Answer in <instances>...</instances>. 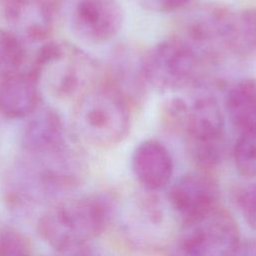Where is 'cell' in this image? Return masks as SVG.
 <instances>
[{
	"label": "cell",
	"instance_id": "cell-1",
	"mask_svg": "<svg viewBox=\"0 0 256 256\" xmlns=\"http://www.w3.org/2000/svg\"><path fill=\"white\" fill-rule=\"evenodd\" d=\"M87 174V159L72 140L50 149L21 150L7 173L4 198L13 210L28 212L66 198Z\"/></svg>",
	"mask_w": 256,
	"mask_h": 256
},
{
	"label": "cell",
	"instance_id": "cell-2",
	"mask_svg": "<svg viewBox=\"0 0 256 256\" xmlns=\"http://www.w3.org/2000/svg\"><path fill=\"white\" fill-rule=\"evenodd\" d=\"M116 211L115 197L106 192L63 198L43 211L38 233L58 253L90 254V242L107 229Z\"/></svg>",
	"mask_w": 256,
	"mask_h": 256
},
{
	"label": "cell",
	"instance_id": "cell-3",
	"mask_svg": "<svg viewBox=\"0 0 256 256\" xmlns=\"http://www.w3.org/2000/svg\"><path fill=\"white\" fill-rule=\"evenodd\" d=\"M30 71L42 91L62 100H76L101 82L103 68L84 50L64 42H49L37 52Z\"/></svg>",
	"mask_w": 256,
	"mask_h": 256
},
{
	"label": "cell",
	"instance_id": "cell-4",
	"mask_svg": "<svg viewBox=\"0 0 256 256\" xmlns=\"http://www.w3.org/2000/svg\"><path fill=\"white\" fill-rule=\"evenodd\" d=\"M72 125L78 138L96 147L121 143L131 128L130 103L103 80L75 100Z\"/></svg>",
	"mask_w": 256,
	"mask_h": 256
},
{
	"label": "cell",
	"instance_id": "cell-5",
	"mask_svg": "<svg viewBox=\"0 0 256 256\" xmlns=\"http://www.w3.org/2000/svg\"><path fill=\"white\" fill-rule=\"evenodd\" d=\"M207 64L183 37L172 36L156 43L141 57L148 87L161 93H174L194 85Z\"/></svg>",
	"mask_w": 256,
	"mask_h": 256
},
{
	"label": "cell",
	"instance_id": "cell-6",
	"mask_svg": "<svg viewBox=\"0 0 256 256\" xmlns=\"http://www.w3.org/2000/svg\"><path fill=\"white\" fill-rule=\"evenodd\" d=\"M180 135L198 170L209 172L219 165L225 153V117L215 97L204 94L188 102Z\"/></svg>",
	"mask_w": 256,
	"mask_h": 256
},
{
	"label": "cell",
	"instance_id": "cell-7",
	"mask_svg": "<svg viewBox=\"0 0 256 256\" xmlns=\"http://www.w3.org/2000/svg\"><path fill=\"white\" fill-rule=\"evenodd\" d=\"M175 239L178 254L189 256L235 255L241 241L234 216L217 205L209 211L181 223Z\"/></svg>",
	"mask_w": 256,
	"mask_h": 256
},
{
	"label": "cell",
	"instance_id": "cell-8",
	"mask_svg": "<svg viewBox=\"0 0 256 256\" xmlns=\"http://www.w3.org/2000/svg\"><path fill=\"white\" fill-rule=\"evenodd\" d=\"M167 197L170 207L184 223L219 205L220 188L209 172L198 170L178 178Z\"/></svg>",
	"mask_w": 256,
	"mask_h": 256
},
{
	"label": "cell",
	"instance_id": "cell-9",
	"mask_svg": "<svg viewBox=\"0 0 256 256\" xmlns=\"http://www.w3.org/2000/svg\"><path fill=\"white\" fill-rule=\"evenodd\" d=\"M124 20L116 0H80L71 15L75 34L90 43H104L115 37Z\"/></svg>",
	"mask_w": 256,
	"mask_h": 256
},
{
	"label": "cell",
	"instance_id": "cell-10",
	"mask_svg": "<svg viewBox=\"0 0 256 256\" xmlns=\"http://www.w3.org/2000/svg\"><path fill=\"white\" fill-rule=\"evenodd\" d=\"M131 169L134 177L147 191L164 188L173 173V161L166 146L156 139L141 141L133 150Z\"/></svg>",
	"mask_w": 256,
	"mask_h": 256
},
{
	"label": "cell",
	"instance_id": "cell-11",
	"mask_svg": "<svg viewBox=\"0 0 256 256\" xmlns=\"http://www.w3.org/2000/svg\"><path fill=\"white\" fill-rule=\"evenodd\" d=\"M141 57L127 47H120L112 53L106 68H103L102 80L121 93L130 104H139L148 88Z\"/></svg>",
	"mask_w": 256,
	"mask_h": 256
},
{
	"label": "cell",
	"instance_id": "cell-12",
	"mask_svg": "<svg viewBox=\"0 0 256 256\" xmlns=\"http://www.w3.org/2000/svg\"><path fill=\"white\" fill-rule=\"evenodd\" d=\"M41 97L42 89L30 70L0 78V113L5 117H28L40 107Z\"/></svg>",
	"mask_w": 256,
	"mask_h": 256
},
{
	"label": "cell",
	"instance_id": "cell-13",
	"mask_svg": "<svg viewBox=\"0 0 256 256\" xmlns=\"http://www.w3.org/2000/svg\"><path fill=\"white\" fill-rule=\"evenodd\" d=\"M28 117L20 137L21 150L34 151L60 146L70 139L60 114L51 107H39Z\"/></svg>",
	"mask_w": 256,
	"mask_h": 256
},
{
	"label": "cell",
	"instance_id": "cell-14",
	"mask_svg": "<svg viewBox=\"0 0 256 256\" xmlns=\"http://www.w3.org/2000/svg\"><path fill=\"white\" fill-rule=\"evenodd\" d=\"M8 24L29 40H41L52 30V13L37 0H8L4 8Z\"/></svg>",
	"mask_w": 256,
	"mask_h": 256
},
{
	"label": "cell",
	"instance_id": "cell-15",
	"mask_svg": "<svg viewBox=\"0 0 256 256\" xmlns=\"http://www.w3.org/2000/svg\"><path fill=\"white\" fill-rule=\"evenodd\" d=\"M225 111L233 127L239 132L256 128V78L245 77L227 89Z\"/></svg>",
	"mask_w": 256,
	"mask_h": 256
},
{
	"label": "cell",
	"instance_id": "cell-16",
	"mask_svg": "<svg viewBox=\"0 0 256 256\" xmlns=\"http://www.w3.org/2000/svg\"><path fill=\"white\" fill-rule=\"evenodd\" d=\"M223 50L239 58L256 54V8L232 12L222 39Z\"/></svg>",
	"mask_w": 256,
	"mask_h": 256
},
{
	"label": "cell",
	"instance_id": "cell-17",
	"mask_svg": "<svg viewBox=\"0 0 256 256\" xmlns=\"http://www.w3.org/2000/svg\"><path fill=\"white\" fill-rule=\"evenodd\" d=\"M233 159L239 174L256 177V128L239 133L233 148Z\"/></svg>",
	"mask_w": 256,
	"mask_h": 256
},
{
	"label": "cell",
	"instance_id": "cell-18",
	"mask_svg": "<svg viewBox=\"0 0 256 256\" xmlns=\"http://www.w3.org/2000/svg\"><path fill=\"white\" fill-rule=\"evenodd\" d=\"M25 50L18 36L0 28V78L21 70Z\"/></svg>",
	"mask_w": 256,
	"mask_h": 256
},
{
	"label": "cell",
	"instance_id": "cell-19",
	"mask_svg": "<svg viewBox=\"0 0 256 256\" xmlns=\"http://www.w3.org/2000/svg\"><path fill=\"white\" fill-rule=\"evenodd\" d=\"M232 200L246 224L256 231V182L237 186Z\"/></svg>",
	"mask_w": 256,
	"mask_h": 256
},
{
	"label": "cell",
	"instance_id": "cell-20",
	"mask_svg": "<svg viewBox=\"0 0 256 256\" xmlns=\"http://www.w3.org/2000/svg\"><path fill=\"white\" fill-rule=\"evenodd\" d=\"M32 250L33 245L27 235L15 229H0V256L29 255Z\"/></svg>",
	"mask_w": 256,
	"mask_h": 256
},
{
	"label": "cell",
	"instance_id": "cell-21",
	"mask_svg": "<svg viewBox=\"0 0 256 256\" xmlns=\"http://www.w3.org/2000/svg\"><path fill=\"white\" fill-rule=\"evenodd\" d=\"M190 0H147L146 6L158 12L177 11L188 4Z\"/></svg>",
	"mask_w": 256,
	"mask_h": 256
}]
</instances>
